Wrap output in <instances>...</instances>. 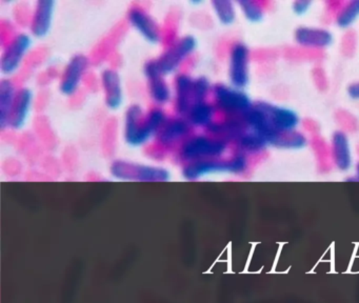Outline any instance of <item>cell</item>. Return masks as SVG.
<instances>
[{"label": "cell", "mask_w": 359, "mask_h": 303, "mask_svg": "<svg viewBox=\"0 0 359 303\" xmlns=\"http://www.w3.org/2000/svg\"><path fill=\"white\" fill-rule=\"evenodd\" d=\"M102 83L106 95V105L111 111L119 109L123 102V90L119 74L114 69H104Z\"/></svg>", "instance_id": "obj_15"}, {"label": "cell", "mask_w": 359, "mask_h": 303, "mask_svg": "<svg viewBox=\"0 0 359 303\" xmlns=\"http://www.w3.org/2000/svg\"><path fill=\"white\" fill-rule=\"evenodd\" d=\"M88 67H89V60L83 55H75L71 58L65 69L62 82H60V88L62 95L71 97L76 94Z\"/></svg>", "instance_id": "obj_10"}, {"label": "cell", "mask_w": 359, "mask_h": 303, "mask_svg": "<svg viewBox=\"0 0 359 303\" xmlns=\"http://www.w3.org/2000/svg\"><path fill=\"white\" fill-rule=\"evenodd\" d=\"M214 99L216 109L226 117H243L254 105L245 92L224 84L214 88Z\"/></svg>", "instance_id": "obj_4"}, {"label": "cell", "mask_w": 359, "mask_h": 303, "mask_svg": "<svg viewBox=\"0 0 359 303\" xmlns=\"http://www.w3.org/2000/svg\"><path fill=\"white\" fill-rule=\"evenodd\" d=\"M194 79L186 74L177 76L175 80V109L182 117H187L194 101L193 95Z\"/></svg>", "instance_id": "obj_16"}, {"label": "cell", "mask_w": 359, "mask_h": 303, "mask_svg": "<svg viewBox=\"0 0 359 303\" xmlns=\"http://www.w3.org/2000/svg\"><path fill=\"white\" fill-rule=\"evenodd\" d=\"M212 136L224 139L226 142L235 141L236 142L241 135L247 130L243 117H226V120L220 122H214L208 128Z\"/></svg>", "instance_id": "obj_19"}, {"label": "cell", "mask_w": 359, "mask_h": 303, "mask_svg": "<svg viewBox=\"0 0 359 303\" xmlns=\"http://www.w3.org/2000/svg\"><path fill=\"white\" fill-rule=\"evenodd\" d=\"M196 48L197 40L193 36H184L170 46L156 60L163 76L165 77L175 73L180 65L195 52Z\"/></svg>", "instance_id": "obj_5"}, {"label": "cell", "mask_w": 359, "mask_h": 303, "mask_svg": "<svg viewBox=\"0 0 359 303\" xmlns=\"http://www.w3.org/2000/svg\"><path fill=\"white\" fill-rule=\"evenodd\" d=\"M228 149V142L224 139L208 135H195L182 143L180 156L184 161L219 159Z\"/></svg>", "instance_id": "obj_2"}, {"label": "cell", "mask_w": 359, "mask_h": 303, "mask_svg": "<svg viewBox=\"0 0 359 303\" xmlns=\"http://www.w3.org/2000/svg\"><path fill=\"white\" fill-rule=\"evenodd\" d=\"M239 152L245 154H257L266 149L269 142L266 139L258 133L248 130L241 135V138L236 141Z\"/></svg>", "instance_id": "obj_23"}, {"label": "cell", "mask_w": 359, "mask_h": 303, "mask_svg": "<svg viewBox=\"0 0 359 303\" xmlns=\"http://www.w3.org/2000/svg\"><path fill=\"white\" fill-rule=\"evenodd\" d=\"M18 94L15 84L11 80H1V83H0V126L3 130L10 128V118H11Z\"/></svg>", "instance_id": "obj_20"}, {"label": "cell", "mask_w": 359, "mask_h": 303, "mask_svg": "<svg viewBox=\"0 0 359 303\" xmlns=\"http://www.w3.org/2000/svg\"><path fill=\"white\" fill-rule=\"evenodd\" d=\"M214 13L220 23L224 25H231L236 18L234 4L228 0H216L212 2Z\"/></svg>", "instance_id": "obj_25"}, {"label": "cell", "mask_w": 359, "mask_h": 303, "mask_svg": "<svg viewBox=\"0 0 359 303\" xmlns=\"http://www.w3.org/2000/svg\"><path fill=\"white\" fill-rule=\"evenodd\" d=\"M144 74L148 79L149 95L154 103L167 105L171 100L172 92L165 80V76L159 71L156 60H150L144 65Z\"/></svg>", "instance_id": "obj_11"}, {"label": "cell", "mask_w": 359, "mask_h": 303, "mask_svg": "<svg viewBox=\"0 0 359 303\" xmlns=\"http://www.w3.org/2000/svg\"><path fill=\"white\" fill-rule=\"evenodd\" d=\"M238 6H241V10L248 20L258 22L264 18V10L258 2L241 1L238 2Z\"/></svg>", "instance_id": "obj_27"}, {"label": "cell", "mask_w": 359, "mask_h": 303, "mask_svg": "<svg viewBox=\"0 0 359 303\" xmlns=\"http://www.w3.org/2000/svg\"><path fill=\"white\" fill-rule=\"evenodd\" d=\"M190 122L184 118L168 120L167 123L158 133L159 143L165 147H171L188 137L191 132Z\"/></svg>", "instance_id": "obj_14"}, {"label": "cell", "mask_w": 359, "mask_h": 303, "mask_svg": "<svg viewBox=\"0 0 359 303\" xmlns=\"http://www.w3.org/2000/svg\"><path fill=\"white\" fill-rule=\"evenodd\" d=\"M130 25L151 44L161 41V31L158 23L142 8H133L128 15Z\"/></svg>", "instance_id": "obj_12"}, {"label": "cell", "mask_w": 359, "mask_h": 303, "mask_svg": "<svg viewBox=\"0 0 359 303\" xmlns=\"http://www.w3.org/2000/svg\"><path fill=\"white\" fill-rule=\"evenodd\" d=\"M55 2L52 0H41L35 6L31 32L36 38H43L50 33L53 22Z\"/></svg>", "instance_id": "obj_13"}, {"label": "cell", "mask_w": 359, "mask_h": 303, "mask_svg": "<svg viewBox=\"0 0 359 303\" xmlns=\"http://www.w3.org/2000/svg\"><path fill=\"white\" fill-rule=\"evenodd\" d=\"M33 99L34 94L30 88H24L18 90L15 105L10 118V128L16 130L24 128L32 109Z\"/></svg>", "instance_id": "obj_17"}, {"label": "cell", "mask_w": 359, "mask_h": 303, "mask_svg": "<svg viewBox=\"0 0 359 303\" xmlns=\"http://www.w3.org/2000/svg\"><path fill=\"white\" fill-rule=\"evenodd\" d=\"M295 40L304 48H327L333 42V36L329 31L318 27H298L295 32Z\"/></svg>", "instance_id": "obj_18"}, {"label": "cell", "mask_w": 359, "mask_h": 303, "mask_svg": "<svg viewBox=\"0 0 359 303\" xmlns=\"http://www.w3.org/2000/svg\"><path fill=\"white\" fill-rule=\"evenodd\" d=\"M211 90V83L209 79L205 77H198L194 79V86H193V95H194V101H203L207 98L208 95Z\"/></svg>", "instance_id": "obj_28"}, {"label": "cell", "mask_w": 359, "mask_h": 303, "mask_svg": "<svg viewBox=\"0 0 359 303\" xmlns=\"http://www.w3.org/2000/svg\"><path fill=\"white\" fill-rule=\"evenodd\" d=\"M215 105L208 102V101H196L193 103L190 112L187 115V120L190 122L191 126L195 128H209L214 123V118L216 115Z\"/></svg>", "instance_id": "obj_22"}, {"label": "cell", "mask_w": 359, "mask_h": 303, "mask_svg": "<svg viewBox=\"0 0 359 303\" xmlns=\"http://www.w3.org/2000/svg\"><path fill=\"white\" fill-rule=\"evenodd\" d=\"M258 107L262 109L269 124L275 133L295 132L299 124V117L295 112L287 107H278L271 103L257 102Z\"/></svg>", "instance_id": "obj_8"}, {"label": "cell", "mask_w": 359, "mask_h": 303, "mask_svg": "<svg viewBox=\"0 0 359 303\" xmlns=\"http://www.w3.org/2000/svg\"><path fill=\"white\" fill-rule=\"evenodd\" d=\"M332 155L334 163L340 170H348L352 166L350 143L344 133L336 132L332 137Z\"/></svg>", "instance_id": "obj_21"}, {"label": "cell", "mask_w": 359, "mask_h": 303, "mask_svg": "<svg viewBox=\"0 0 359 303\" xmlns=\"http://www.w3.org/2000/svg\"><path fill=\"white\" fill-rule=\"evenodd\" d=\"M359 17V0L348 2L340 10L336 22L338 27H348Z\"/></svg>", "instance_id": "obj_26"}, {"label": "cell", "mask_w": 359, "mask_h": 303, "mask_svg": "<svg viewBox=\"0 0 359 303\" xmlns=\"http://www.w3.org/2000/svg\"><path fill=\"white\" fill-rule=\"evenodd\" d=\"M110 170L111 175L119 180L165 182L171 178V174L165 168L134 163L126 160H116L113 162Z\"/></svg>", "instance_id": "obj_3"}, {"label": "cell", "mask_w": 359, "mask_h": 303, "mask_svg": "<svg viewBox=\"0 0 359 303\" xmlns=\"http://www.w3.org/2000/svg\"><path fill=\"white\" fill-rule=\"evenodd\" d=\"M167 121V115L161 109H153L144 114L140 105H131L125 117L123 136L126 142L133 147L146 144L152 137L158 135Z\"/></svg>", "instance_id": "obj_1"}, {"label": "cell", "mask_w": 359, "mask_h": 303, "mask_svg": "<svg viewBox=\"0 0 359 303\" xmlns=\"http://www.w3.org/2000/svg\"><path fill=\"white\" fill-rule=\"evenodd\" d=\"M250 50L245 44L237 42L231 48L229 78L233 88L243 90L249 83Z\"/></svg>", "instance_id": "obj_7"}, {"label": "cell", "mask_w": 359, "mask_h": 303, "mask_svg": "<svg viewBox=\"0 0 359 303\" xmlns=\"http://www.w3.org/2000/svg\"><path fill=\"white\" fill-rule=\"evenodd\" d=\"M32 44V38L28 34L22 33L15 36L4 50L1 60H0L1 73L6 76L15 74Z\"/></svg>", "instance_id": "obj_6"}, {"label": "cell", "mask_w": 359, "mask_h": 303, "mask_svg": "<svg viewBox=\"0 0 359 303\" xmlns=\"http://www.w3.org/2000/svg\"><path fill=\"white\" fill-rule=\"evenodd\" d=\"M232 158L228 160L207 159L187 163L182 168V177L186 180L195 181L217 173H228L235 175Z\"/></svg>", "instance_id": "obj_9"}, {"label": "cell", "mask_w": 359, "mask_h": 303, "mask_svg": "<svg viewBox=\"0 0 359 303\" xmlns=\"http://www.w3.org/2000/svg\"><path fill=\"white\" fill-rule=\"evenodd\" d=\"M357 175H358L359 177V163L357 164Z\"/></svg>", "instance_id": "obj_31"}, {"label": "cell", "mask_w": 359, "mask_h": 303, "mask_svg": "<svg viewBox=\"0 0 359 303\" xmlns=\"http://www.w3.org/2000/svg\"><path fill=\"white\" fill-rule=\"evenodd\" d=\"M308 140L298 132L280 133L273 141L272 145L285 149H300L306 147Z\"/></svg>", "instance_id": "obj_24"}, {"label": "cell", "mask_w": 359, "mask_h": 303, "mask_svg": "<svg viewBox=\"0 0 359 303\" xmlns=\"http://www.w3.org/2000/svg\"><path fill=\"white\" fill-rule=\"evenodd\" d=\"M311 1H296L293 4V11L297 15H304L310 8Z\"/></svg>", "instance_id": "obj_29"}, {"label": "cell", "mask_w": 359, "mask_h": 303, "mask_svg": "<svg viewBox=\"0 0 359 303\" xmlns=\"http://www.w3.org/2000/svg\"><path fill=\"white\" fill-rule=\"evenodd\" d=\"M348 94L351 98L353 99H359V82L357 83L352 84V86H348Z\"/></svg>", "instance_id": "obj_30"}]
</instances>
